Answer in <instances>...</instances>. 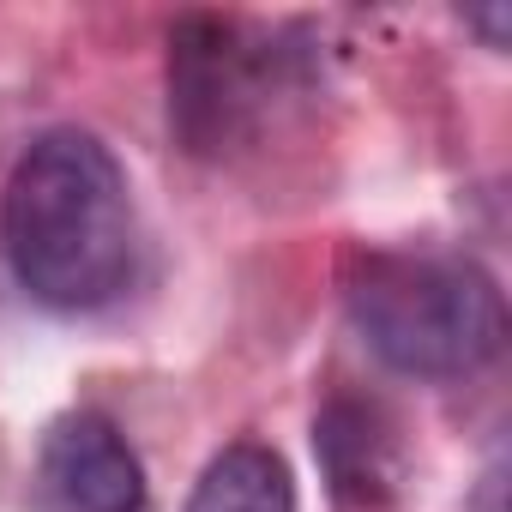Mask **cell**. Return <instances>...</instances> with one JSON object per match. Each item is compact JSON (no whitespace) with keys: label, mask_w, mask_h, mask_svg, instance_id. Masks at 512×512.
Listing matches in <instances>:
<instances>
[{"label":"cell","mask_w":512,"mask_h":512,"mask_svg":"<svg viewBox=\"0 0 512 512\" xmlns=\"http://www.w3.org/2000/svg\"><path fill=\"white\" fill-rule=\"evenodd\" d=\"M0 241L31 302L91 314L133 278L139 223L115 151L85 127L37 133L0 193Z\"/></svg>","instance_id":"6da1fadb"},{"label":"cell","mask_w":512,"mask_h":512,"mask_svg":"<svg viewBox=\"0 0 512 512\" xmlns=\"http://www.w3.org/2000/svg\"><path fill=\"white\" fill-rule=\"evenodd\" d=\"M350 320L410 380H464L506 350L500 284L476 260L446 253H368L350 278Z\"/></svg>","instance_id":"7a4b0ae2"},{"label":"cell","mask_w":512,"mask_h":512,"mask_svg":"<svg viewBox=\"0 0 512 512\" xmlns=\"http://www.w3.org/2000/svg\"><path fill=\"white\" fill-rule=\"evenodd\" d=\"M37 476L61 512H145L139 452L97 410H73L43 434Z\"/></svg>","instance_id":"3957f363"},{"label":"cell","mask_w":512,"mask_h":512,"mask_svg":"<svg viewBox=\"0 0 512 512\" xmlns=\"http://www.w3.org/2000/svg\"><path fill=\"white\" fill-rule=\"evenodd\" d=\"M314 452L320 470L332 482V494L344 506H386L398 494L404 476V446H398V422L374 404V398H332L314 422Z\"/></svg>","instance_id":"277c9868"},{"label":"cell","mask_w":512,"mask_h":512,"mask_svg":"<svg viewBox=\"0 0 512 512\" xmlns=\"http://www.w3.org/2000/svg\"><path fill=\"white\" fill-rule=\"evenodd\" d=\"M187 512H296L290 464L260 440H235L199 470Z\"/></svg>","instance_id":"5b68a950"},{"label":"cell","mask_w":512,"mask_h":512,"mask_svg":"<svg viewBox=\"0 0 512 512\" xmlns=\"http://www.w3.org/2000/svg\"><path fill=\"white\" fill-rule=\"evenodd\" d=\"M464 25H476L488 37V49H506V31H512V13L506 7H488V13H464Z\"/></svg>","instance_id":"8992f818"}]
</instances>
